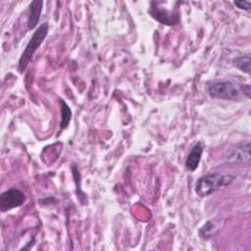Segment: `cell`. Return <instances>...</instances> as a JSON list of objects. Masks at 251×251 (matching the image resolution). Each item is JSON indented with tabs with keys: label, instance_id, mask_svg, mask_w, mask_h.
<instances>
[{
	"label": "cell",
	"instance_id": "7c38bea8",
	"mask_svg": "<svg viewBox=\"0 0 251 251\" xmlns=\"http://www.w3.org/2000/svg\"><path fill=\"white\" fill-rule=\"evenodd\" d=\"M234 5L241 9V10H245V11H250V5H251V2L248 1V0H240V1H234Z\"/></svg>",
	"mask_w": 251,
	"mask_h": 251
},
{
	"label": "cell",
	"instance_id": "6da1fadb",
	"mask_svg": "<svg viewBox=\"0 0 251 251\" xmlns=\"http://www.w3.org/2000/svg\"><path fill=\"white\" fill-rule=\"evenodd\" d=\"M235 176L226 174H210L201 176L195 183V192L200 197L208 196L217 190L229 185Z\"/></svg>",
	"mask_w": 251,
	"mask_h": 251
},
{
	"label": "cell",
	"instance_id": "7a4b0ae2",
	"mask_svg": "<svg viewBox=\"0 0 251 251\" xmlns=\"http://www.w3.org/2000/svg\"><path fill=\"white\" fill-rule=\"evenodd\" d=\"M48 33V24L47 23H42L33 32L32 36L30 37L29 41L27 42L24 52L22 53V56L19 60L18 63V69L21 73H23L27 65L30 63L33 54L35 51L38 49V47L42 44L44 41L45 37L47 36Z\"/></svg>",
	"mask_w": 251,
	"mask_h": 251
},
{
	"label": "cell",
	"instance_id": "9c48e42d",
	"mask_svg": "<svg viewBox=\"0 0 251 251\" xmlns=\"http://www.w3.org/2000/svg\"><path fill=\"white\" fill-rule=\"evenodd\" d=\"M60 106H61V123H60V127L62 129L66 128L69 124H70V121L72 119V111L70 109V107L68 106V104L60 99Z\"/></svg>",
	"mask_w": 251,
	"mask_h": 251
},
{
	"label": "cell",
	"instance_id": "5b68a950",
	"mask_svg": "<svg viewBox=\"0 0 251 251\" xmlns=\"http://www.w3.org/2000/svg\"><path fill=\"white\" fill-rule=\"evenodd\" d=\"M24 202L25 194L17 188H10L4 191L0 196V210L6 212L13 208L20 207Z\"/></svg>",
	"mask_w": 251,
	"mask_h": 251
},
{
	"label": "cell",
	"instance_id": "8992f818",
	"mask_svg": "<svg viewBox=\"0 0 251 251\" xmlns=\"http://www.w3.org/2000/svg\"><path fill=\"white\" fill-rule=\"evenodd\" d=\"M250 160V142L237 145L226 157V162L229 164H241Z\"/></svg>",
	"mask_w": 251,
	"mask_h": 251
},
{
	"label": "cell",
	"instance_id": "8fae6325",
	"mask_svg": "<svg viewBox=\"0 0 251 251\" xmlns=\"http://www.w3.org/2000/svg\"><path fill=\"white\" fill-rule=\"evenodd\" d=\"M218 227L215 225L214 222L212 221H208L200 229H199V236L202 239H209L211 236H213V234H215V232L217 231Z\"/></svg>",
	"mask_w": 251,
	"mask_h": 251
},
{
	"label": "cell",
	"instance_id": "30bf717a",
	"mask_svg": "<svg viewBox=\"0 0 251 251\" xmlns=\"http://www.w3.org/2000/svg\"><path fill=\"white\" fill-rule=\"evenodd\" d=\"M250 63H251V59L249 55L239 56L233 60V65L245 74H250V71H251Z\"/></svg>",
	"mask_w": 251,
	"mask_h": 251
},
{
	"label": "cell",
	"instance_id": "277c9868",
	"mask_svg": "<svg viewBox=\"0 0 251 251\" xmlns=\"http://www.w3.org/2000/svg\"><path fill=\"white\" fill-rule=\"evenodd\" d=\"M149 13L155 20L162 23L163 25H175L179 22V13L177 10L169 11L165 8L158 7L157 2H151Z\"/></svg>",
	"mask_w": 251,
	"mask_h": 251
},
{
	"label": "cell",
	"instance_id": "52a82bcc",
	"mask_svg": "<svg viewBox=\"0 0 251 251\" xmlns=\"http://www.w3.org/2000/svg\"><path fill=\"white\" fill-rule=\"evenodd\" d=\"M204 145L202 142H197L192 149L190 150L189 154L187 155V158L185 160V166L190 171L193 172L198 168L199 162L201 160V156L203 153Z\"/></svg>",
	"mask_w": 251,
	"mask_h": 251
},
{
	"label": "cell",
	"instance_id": "3957f363",
	"mask_svg": "<svg viewBox=\"0 0 251 251\" xmlns=\"http://www.w3.org/2000/svg\"><path fill=\"white\" fill-rule=\"evenodd\" d=\"M208 93L211 97L224 100H236L240 96L239 87L229 80H215L208 84Z\"/></svg>",
	"mask_w": 251,
	"mask_h": 251
},
{
	"label": "cell",
	"instance_id": "4fadbf2b",
	"mask_svg": "<svg viewBox=\"0 0 251 251\" xmlns=\"http://www.w3.org/2000/svg\"><path fill=\"white\" fill-rule=\"evenodd\" d=\"M239 91L241 94L245 95L247 98H250V94H251V88L249 84H242L239 86Z\"/></svg>",
	"mask_w": 251,
	"mask_h": 251
},
{
	"label": "cell",
	"instance_id": "ba28073f",
	"mask_svg": "<svg viewBox=\"0 0 251 251\" xmlns=\"http://www.w3.org/2000/svg\"><path fill=\"white\" fill-rule=\"evenodd\" d=\"M42 1H32L29 5V15L27 20V27L29 29L34 28L39 21L41 10H42Z\"/></svg>",
	"mask_w": 251,
	"mask_h": 251
}]
</instances>
